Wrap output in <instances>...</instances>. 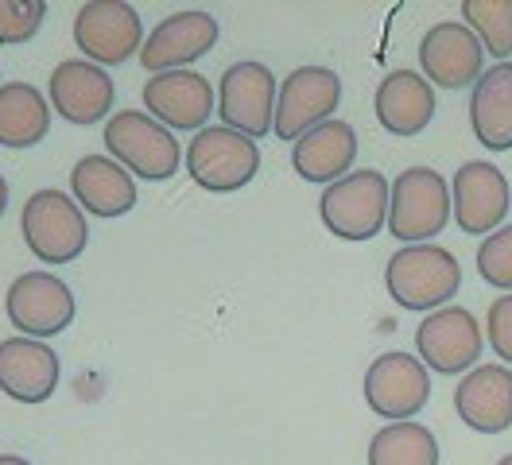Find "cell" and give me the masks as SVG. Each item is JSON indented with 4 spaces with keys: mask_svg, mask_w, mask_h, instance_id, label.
<instances>
[{
    "mask_svg": "<svg viewBox=\"0 0 512 465\" xmlns=\"http://www.w3.org/2000/svg\"><path fill=\"white\" fill-rule=\"evenodd\" d=\"M218 43V20L202 8H187V12H171L160 20L152 35H144L140 47V62L148 74H167V70H191L210 47Z\"/></svg>",
    "mask_w": 512,
    "mask_h": 465,
    "instance_id": "obj_14",
    "label": "cell"
},
{
    "mask_svg": "<svg viewBox=\"0 0 512 465\" xmlns=\"http://www.w3.org/2000/svg\"><path fill=\"white\" fill-rule=\"evenodd\" d=\"M481 62H485V47L462 20H443L419 39V66L431 86H443V90L474 86L481 78Z\"/></svg>",
    "mask_w": 512,
    "mask_h": 465,
    "instance_id": "obj_15",
    "label": "cell"
},
{
    "mask_svg": "<svg viewBox=\"0 0 512 465\" xmlns=\"http://www.w3.org/2000/svg\"><path fill=\"white\" fill-rule=\"evenodd\" d=\"M478 272L489 287L512 295V225H501L478 245Z\"/></svg>",
    "mask_w": 512,
    "mask_h": 465,
    "instance_id": "obj_28",
    "label": "cell"
},
{
    "mask_svg": "<svg viewBox=\"0 0 512 465\" xmlns=\"http://www.w3.org/2000/svg\"><path fill=\"white\" fill-rule=\"evenodd\" d=\"M342 101V78L326 66H299L280 82L276 93V140H303L311 128L334 121V109Z\"/></svg>",
    "mask_w": 512,
    "mask_h": 465,
    "instance_id": "obj_8",
    "label": "cell"
},
{
    "mask_svg": "<svg viewBox=\"0 0 512 465\" xmlns=\"http://www.w3.org/2000/svg\"><path fill=\"white\" fill-rule=\"evenodd\" d=\"M509 179L501 167L485 163V159H470L454 171L450 179V214L458 221L462 233L470 237H489L505 225L509 217Z\"/></svg>",
    "mask_w": 512,
    "mask_h": 465,
    "instance_id": "obj_11",
    "label": "cell"
},
{
    "mask_svg": "<svg viewBox=\"0 0 512 465\" xmlns=\"http://www.w3.org/2000/svg\"><path fill=\"white\" fill-rule=\"evenodd\" d=\"M369 465H439V438L423 423H388L369 438Z\"/></svg>",
    "mask_w": 512,
    "mask_h": 465,
    "instance_id": "obj_25",
    "label": "cell"
},
{
    "mask_svg": "<svg viewBox=\"0 0 512 465\" xmlns=\"http://www.w3.org/2000/svg\"><path fill=\"white\" fill-rule=\"evenodd\" d=\"M276 74L264 62H233L218 78V117L222 128H233L249 140L272 132L276 121Z\"/></svg>",
    "mask_w": 512,
    "mask_h": 465,
    "instance_id": "obj_7",
    "label": "cell"
},
{
    "mask_svg": "<svg viewBox=\"0 0 512 465\" xmlns=\"http://www.w3.org/2000/svg\"><path fill=\"white\" fill-rule=\"evenodd\" d=\"M0 465H32V462L20 458V454H0Z\"/></svg>",
    "mask_w": 512,
    "mask_h": 465,
    "instance_id": "obj_30",
    "label": "cell"
},
{
    "mask_svg": "<svg viewBox=\"0 0 512 465\" xmlns=\"http://www.w3.org/2000/svg\"><path fill=\"white\" fill-rule=\"evenodd\" d=\"M485 338L493 345V353L512 365V295H497L485 314Z\"/></svg>",
    "mask_w": 512,
    "mask_h": 465,
    "instance_id": "obj_29",
    "label": "cell"
},
{
    "mask_svg": "<svg viewBox=\"0 0 512 465\" xmlns=\"http://www.w3.org/2000/svg\"><path fill=\"white\" fill-rule=\"evenodd\" d=\"M70 190L82 214L94 217H121L136 206V183L121 163L109 155H82L70 171Z\"/></svg>",
    "mask_w": 512,
    "mask_h": 465,
    "instance_id": "obj_22",
    "label": "cell"
},
{
    "mask_svg": "<svg viewBox=\"0 0 512 465\" xmlns=\"http://www.w3.org/2000/svg\"><path fill=\"white\" fill-rule=\"evenodd\" d=\"M144 109L163 128L202 132L214 113V86L198 70H167L144 82Z\"/></svg>",
    "mask_w": 512,
    "mask_h": 465,
    "instance_id": "obj_16",
    "label": "cell"
},
{
    "mask_svg": "<svg viewBox=\"0 0 512 465\" xmlns=\"http://www.w3.org/2000/svg\"><path fill=\"white\" fill-rule=\"evenodd\" d=\"M497 465H512V454H505V458H501Z\"/></svg>",
    "mask_w": 512,
    "mask_h": 465,
    "instance_id": "obj_32",
    "label": "cell"
},
{
    "mask_svg": "<svg viewBox=\"0 0 512 465\" xmlns=\"http://www.w3.org/2000/svg\"><path fill=\"white\" fill-rule=\"evenodd\" d=\"M388 295L396 307L435 314L450 307V299L462 287V264L443 245H404L384 268Z\"/></svg>",
    "mask_w": 512,
    "mask_h": 465,
    "instance_id": "obj_1",
    "label": "cell"
},
{
    "mask_svg": "<svg viewBox=\"0 0 512 465\" xmlns=\"http://www.w3.org/2000/svg\"><path fill=\"white\" fill-rule=\"evenodd\" d=\"M470 128L481 148L512 152V62L481 70L470 93Z\"/></svg>",
    "mask_w": 512,
    "mask_h": 465,
    "instance_id": "obj_23",
    "label": "cell"
},
{
    "mask_svg": "<svg viewBox=\"0 0 512 465\" xmlns=\"http://www.w3.org/2000/svg\"><path fill=\"white\" fill-rule=\"evenodd\" d=\"M51 109H59V117L70 124H97L113 117L117 105V86L109 78V70H101L86 59H66L51 70Z\"/></svg>",
    "mask_w": 512,
    "mask_h": 465,
    "instance_id": "obj_17",
    "label": "cell"
},
{
    "mask_svg": "<svg viewBox=\"0 0 512 465\" xmlns=\"http://www.w3.org/2000/svg\"><path fill=\"white\" fill-rule=\"evenodd\" d=\"M431 400V376L419 357L408 353H381L365 372V403L373 415L408 423Z\"/></svg>",
    "mask_w": 512,
    "mask_h": 465,
    "instance_id": "obj_13",
    "label": "cell"
},
{
    "mask_svg": "<svg viewBox=\"0 0 512 465\" xmlns=\"http://www.w3.org/2000/svg\"><path fill=\"white\" fill-rule=\"evenodd\" d=\"M20 233L39 264H74L90 245V225H86L82 206L55 186L35 190L24 202Z\"/></svg>",
    "mask_w": 512,
    "mask_h": 465,
    "instance_id": "obj_2",
    "label": "cell"
},
{
    "mask_svg": "<svg viewBox=\"0 0 512 465\" xmlns=\"http://www.w3.org/2000/svg\"><path fill=\"white\" fill-rule=\"evenodd\" d=\"M388 194H392V183L381 171H350L346 179L322 190V225L338 241H373L388 225Z\"/></svg>",
    "mask_w": 512,
    "mask_h": 465,
    "instance_id": "obj_5",
    "label": "cell"
},
{
    "mask_svg": "<svg viewBox=\"0 0 512 465\" xmlns=\"http://www.w3.org/2000/svg\"><path fill=\"white\" fill-rule=\"evenodd\" d=\"M4 314L20 338H59L74 322V295L63 279L47 268L24 272L12 279L8 295H4Z\"/></svg>",
    "mask_w": 512,
    "mask_h": 465,
    "instance_id": "obj_9",
    "label": "cell"
},
{
    "mask_svg": "<svg viewBox=\"0 0 512 465\" xmlns=\"http://www.w3.org/2000/svg\"><path fill=\"white\" fill-rule=\"evenodd\" d=\"M450 183L431 167H408L388 194V233L400 245H431L450 221Z\"/></svg>",
    "mask_w": 512,
    "mask_h": 465,
    "instance_id": "obj_4",
    "label": "cell"
},
{
    "mask_svg": "<svg viewBox=\"0 0 512 465\" xmlns=\"http://www.w3.org/2000/svg\"><path fill=\"white\" fill-rule=\"evenodd\" d=\"M105 148L113 163H121L128 175H140L148 183L171 179L183 163V148L171 136V128H163L140 109H117L105 121Z\"/></svg>",
    "mask_w": 512,
    "mask_h": 465,
    "instance_id": "obj_3",
    "label": "cell"
},
{
    "mask_svg": "<svg viewBox=\"0 0 512 465\" xmlns=\"http://www.w3.org/2000/svg\"><path fill=\"white\" fill-rule=\"evenodd\" d=\"M43 0H0V47H20L43 28Z\"/></svg>",
    "mask_w": 512,
    "mask_h": 465,
    "instance_id": "obj_27",
    "label": "cell"
},
{
    "mask_svg": "<svg viewBox=\"0 0 512 465\" xmlns=\"http://www.w3.org/2000/svg\"><path fill=\"white\" fill-rule=\"evenodd\" d=\"M59 357L47 341L4 338L0 341V392L16 403H47L59 388Z\"/></svg>",
    "mask_w": 512,
    "mask_h": 465,
    "instance_id": "obj_18",
    "label": "cell"
},
{
    "mask_svg": "<svg viewBox=\"0 0 512 465\" xmlns=\"http://www.w3.org/2000/svg\"><path fill=\"white\" fill-rule=\"evenodd\" d=\"M373 113H377L384 132L412 140L435 121V86L416 70H392L377 86Z\"/></svg>",
    "mask_w": 512,
    "mask_h": 465,
    "instance_id": "obj_20",
    "label": "cell"
},
{
    "mask_svg": "<svg viewBox=\"0 0 512 465\" xmlns=\"http://www.w3.org/2000/svg\"><path fill=\"white\" fill-rule=\"evenodd\" d=\"M357 159V132L346 121H326L291 144V167L307 183H338L346 179Z\"/></svg>",
    "mask_w": 512,
    "mask_h": 465,
    "instance_id": "obj_21",
    "label": "cell"
},
{
    "mask_svg": "<svg viewBox=\"0 0 512 465\" xmlns=\"http://www.w3.org/2000/svg\"><path fill=\"white\" fill-rule=\"evenodd\" d=\"M458 419L478 434H501L512 427V369L505 365H478L454 388Z\"/></svg>",
    "mask_w": 512,
    "mask_h": 465,
    "instance_id": "obj_19",
    "label": "cell"
},
{
    "mask_svg": "<svg viewBox=\"0 0 512 465\" xmlns=\"http://www.w3.org/2000/svg\"><path fill=\"white\" fill-rule=\"evenodd\" d=\"M481 326L466 307H443L427 314L416 330V349L423 369L439 376H458V372L478 369L481 357Z\"/></svg>",
    "mask_w": 512,
    "mask_h": 465,
    "instance_id": "obj_12",
    "label": "cell"
},
{
    "mask_svg": "<svg viewBox=\"0 0 512 465\" xmlns=\"http://www.w3.org/2000/svg\"><path fill=\"white\" fill-rule=\"evenodd\" d=\"M187 175L210 194H233L249 186L260 171V148L256 140L233 132V128H202L187 144Z\"/></svg>",
    "mask_w": 512,
    "mask_h": 465,
    "instance_id": "obj_6",
    "label": "cell"
},
{
    "mask_svg": "<svg viewBox=\"0 0 512 465\" xmlns=\"http://www.w3.org/2000/svg\"><path fill=\"white\" fill-rule=\"evenodd\" d=\"M462 24L478 35L493 59L512 55V0H462Z\"/></svg>",
    "mask_w": 512,
    "mask_h": 465,
    "instance_id": "obj_26",
    "label": "cell"
},
{
    "mask_svg": "<svg viewBox=\"0 0 512 465\" xmlns=\"http://www.w3.org/2000/svg\"><path fill=\"white\" fill-rule=\"evenodd\" d=\"M74 47L94 66H121L144 47V24L132 4L121 0H90L74 16Z\"/></svg>",
    "mask_w": 512,
    "mask_h": 465,
    "instance_id": "obj_10",
    "label": "cell"
},
{
    "mask_svg": "<svg viewBox=\"0 0 512 465\" xmlns=\"http://www.w3.org/2000/svg\"><path fill=\"white\" fill-rule=\"evenodd\" d=\"M8 210V183H4V175H0V217Z\"/></svg>",
    "mask_w": 512,
    "mask_h": 465,
    "instance_id": "obj_31",
    "label": "cell"
},
{
    "mask_svg": "<svg viewBox=\"0 0 512 465\" xmlns=\"http://www.w3.org/2000/svg\"><path fill=\"white\" fill-rule=\"evenodd\" d=\"M51 132V105L32 82L0 86V148H35Z\"/></svg>",
    "mask_w": 512,
    "mask_h": 465,
    "instance_id": "obj_24",
    "label": "cell"
}]
</instances>
